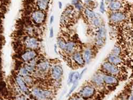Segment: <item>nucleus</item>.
I'll return each instance as SVG.
<instances>
[{
  "mask_svg": "<svg viewBox=\"0 0 133 100\" xmlns=\"http://www.w3.org/2000/svg\"><path fill=\"white\" fill-rule=\"evenodd\" d=\"M30 94L36 100H51L54 95L52 90L39 87H33L30 91Z\"/></svg>",
  "mask_w": 133,
  "mask_h": 100,
  "instance_id": "1",
  "label": "nucleus"
},
{
  "mask_svg": "<svg viewBox=\"0 0 133 100\" xmlns=\"http://www.w3.org/2000/svg\"><path fill=\"white\" fill-rule=\"evenodd\" d=\"M15 80L16 84L21 93L27 96L30 93L29 87L26 84L23 77L17 74L15 75Z\"/></svg>",
  "mask_w": 133,
  "mask_h": 100,
  "instance_id": "2",
  "label": "nucleus"
},
{
  "mask_svg": "<svg viewBox=\"0 0 133 100\" xmlns=\"http://www.w3.org/2000/svg\"><path fill=\"white\" fill-rule=\"evenodd\" d=\"M107 36V30L104 25H101L100 27L97 28L96 32L95 42L97 47H102L105 42Z\"/></svg>",
  "mask_w": 133,
  "mask_h": 100,
  "instance_id": "3",
  "label": "nucleus"
},
{
  "mask_svg": "<svg viewBox=\"0 0 133 100\" xmlns=\"http://www.w3.org/2000/svg\"><path fill=\"white\" fill-rule=\"evenodd\" d=\"M95 92V88L93 86L86 85L81 88L78 94L83 99H89L94 96Z\"/></svg>",
  "mask_w": 133,
  "mask_h": 100,
  "instance_id": "4",
  "label": "nucleus"
},
{
  "mask_svg": "<svg viewBox=\"0 0 133 100\" xmlns=\"http://www.w3.org/2000/svg\"><path fill=\"white\" fill-rule=\"evenodd\" d=\"M101 69L107 74L115 76L119 75L121 72V70L118 66L115 65L108 61L104 62L102 64Z\"/></svg>",
  "mask_w": 133,
  "mask_h": 100,
  "instance_id": "5",
  "label": "nucleus"
},
{
  "mask_svg": "<svg viewBox=\"0 0 133 100\" xmlns=\"http://www.w3.org/2000/svg\"><path fill=\"white\" fill-rule=\"evenodd\" d=\"M24 45L27 49L37 50L39 47V42L37 38L34 36H28L24 41Z\"/></svg>",
  "mask_w": 133,
  "mask_h": 100,
  "instance_id": "6",
  "label": "nucleus"
},
{
  "mask_svg": "<svg viewBox=\"0 0 133 100\" xmlns=\"http://www.w3.org/2000/svg\"><path fill=\"white\" fill-rule=\"evenodd\" d=\"M63 74V70L60 65L56 64L51 67L50 70V75L53 80H60Z\"/></svg>",
  "mask_w": 133,
  "mask_h": 100,
  "instance_id": "7",
  "label": "nucleus"
},
{
  "mask_svg": "<svg viewBox=\"0 0 133 100\" xmlns=\"http://www.w3.org/2000/svg\"><path fill=\"white\" fill-rule=\"evenodd\" d=\"M126 18V14L120 11L112 12L109 16L110 21L114 24L121 23L125 21Z\"/></svg>",
  "mask_w": 133,
  "mask_h": 100,
  "instance_id": "8",
  "label": "nucleus"
},
{
  "mask_svg": "<svg viewBox=\"0 0 133 100\" xmlns=\"http://www.w3.org/2000/svg\"><path fill=\"white\" fill-rule=\"evenodd\" d=\"M45 14L41 10H35L31 14V19L36 24L41 25L44 23L45 19Z\"/></svg>",
  "mask_w": 133,
  "mask_h": 100,
  "instance_id": "9",
  "label": "nucleus"
},
{
  "mask_svg": "<svg viewBox=\"0 0 133 100\" xmlns=\"http://www.w3.org/2000/svg\"><path fill=\"white\" fill-rule=\"evenodd\" d=\"M38 56L37 52L35 50L27 49L21 55V58L25 63H28Z\"/></svg>",
  "mask_w": 133,
  "mask_h": 100,
  "instance_id": "10",
  "label": "nucleus"
},
{
  "mask_svg": "<svg viewBox=\"0 0 133 100\" xmlns=\"http://www.w3.org/2000/svg\"><path fill=\"white\" fill-rule=\"evenodd\" d=\"M91 81L94 86L97 87H102L104 84L103 80V73L96 72L92 77Z\"/></svg>",
  "mask_w": 133,
  "mask_h": 100,
  "instance_id": "11",
  "label": "nucleus"
},
{
  "mask_svg": "<svg viewBox=\"0 0 133 100\" xmlns=\"http://www.w3.org/2000/svg\"><path fill=\"white\" fill-rule=\"evenodd\" d=\"M51 66L48 60H42L38 62L36 65V70L43 73H46L51 70Z\"/></svg>",
  "mask_w": 133,
  "mask_h": 100,
  "instance_id": "12",
  "label": "nucleus"
},
{
  "mask_svg": "<svg viewBox=\"0 0 133 100\" xmlns=\"http://www.w3.org/2000/svg\"><path fill=\"white\" fill-rule=\"evenodd\" d=\"M72 59L74 62L78 66H83L85 64L84 59L83 58V54L79 51H75L72 54Z\"/></svg>",
  "mask_w": 133,
  "mask_h": 100,
  "instance_id": "13",
  "label": "nucleus"
},
{
  "mask_svg": "<svg viewBox=\"0 0 133 100\" xmlns=\"http://www.w3.org/2000/svg\"><path fill=\"white\" fill-rule=\"evenodd\" d=\"M104 84L108 85H115L118 83V80L115 75L103 73Z\"/></svg>",
  "mask_w": 133,
  "mask_h": 100,
  "instance_id": "14",
  "label": "nucleus"
},
{
  "mask_svg": "<svg viewBox=\"0 0 133 100\" xmlns=\"http://www.w3.org/2000/svg\"><path fill=\"white\" fill-rule=\"evenodd\" d=\"M107 61L115 65L118 66L123 63V59L120 56L111 54L107 57Z\"/></svg>",
  "mask_w": 133,
  "mask_h": 100,
  "instance_id": "15",
  "label": "nucleus"
},
{
  "mask_svg": "<svg viewBox=\"0 0 133 100\" xmlns=\"http://www.w3.org/2000/svg\"><path fill=\"white\" fill-rule=\"evenodd\" d=\"M76 44L75 42L72 41H68V42H66V45L64 52L66 54L72 55L76 51Z\"/></svg>",
  "mask_w": 133,
  "mask_h": 100,
  "instance_id": "16",
  "label": "nucleus"
},
{
  "mask_svg": "<svg viewBox=\"0 0 133 100\" xmlns=\"http://www.w3.org/2000/svg\"><path fill=\"white\" fill-rule=\"evenodd\" d=\"M82 54L85 64H89L91 62L93 56L92 50L90 48H87L84 50Z\"/></svg>",
  "mask_w": 133,
  "mask_h": 100,
  "instance_id": "17",
  "label": "nucleus"
},
{
  "mask_svg": "<svg viewBox=\"0 0 133 100\" xmlns=\"http://www.w3.org/2000/svg\"><path fill=\"white\" fill-rule=\"evenodd\" d=\"M109 9L113 12L119 11L123 8V3L120 1L116 0V1H112L109 3L108 5Z\"/></svg>",
  "mask_w": 133,
  "mask_h": 100,
  "instance_id": "18",
  "label": "nucleus"
},
{
  "mask_svg": "<svg viewBox=\"0 0 133 100\" xmlns=\"http://www.w3.org/2000/svg\"><path fill=\"white\" fill-rule=\"evenodd\" d=\"M84 14L85 16L90 20H92V19L98 17V15L97 14L95 13L93 11L88 8H86L85 9Z\"/></svg>",
  "mask_w": 133,
  "mask_h": 100,
  "instance_id": "19",
  "label": "nucleus"
},
{
  "mask_svg": "<svg viewBox=\"0 0 133 100\" xmlns=\"http://www.w3.org/2000/svg\"><path fill=\"white\" fill-rule=\"evenodd\" d=\"M49 0H37V5L39 10H46L49 6Z\"/></svg>",
  "mask_w": 133,
  "mask_h": 100,
  "instance_id": "20",
  "label": "nucleus"
},
{
  "mask_svg": "<svg viewBox=\"0 0 133 100\" xmlns=\"http://www.w3.org/2000/svg\"><path fill=\"white\" fill-rule=\"evenodd\" d=\"M57 44L58 47L62 50V51H64L65 50V47L66 45V42L61 37H58L57 40Z\"/></svg>",
  "mask_w": 133,
  "mask_h": 100,
  "instance_id": "21",
  "label": "nucleus"
},
{
  "mask_svg": "<svg viewBox=\"0 0 133 100\" xmlns=\"http://www.w3.org/2000/svg\"><path fill=\"white\" fill-rule=\"evenodd\" d=\"M23 78H24L25 81L26 82V84L27 85V86L28 87H31L34 84V83H35L34 79V78H33V77H32L31 75V74L26 75Z\"/></svg>",
  "mask_w": 133,
  "mask_h": 100,
  "instance_id": "22",
  "label": "nucleus"
},
{
  "mask_svg": "<svg viewBox=\"0 0 133 100\" xmlns=\"http://www.w3.org/2000/svg\"><path fill=\"white\" fill-rule=\"evenodd\" d=\"M91 23L93 26L96 28H98L102 25V22L101 19L99 18V16L91 20Z\"/></svg>",
  "mask_w": 133,
  "mask_h": 100,
  "instance_id": "23",
  "label": "nucleus"
},
{
  "mask_svg": "<svg viewBox=\"0 0 133 100\" xmlns=\"http://www.w3.org/2000/svg\"><path fill=\"white\" fill-rule=\"evenodd\" d=\"M24 67L29 72L30 74L34 73L36 70V67L30 65L29 63H25L24 65Z\"/></svg>",
  "mask_w": 133,
  "mask_h": 100,
  "instance_id": "24",
  "label": "nucleus"
},
{
  "mask_svg": "<svg viewBox=\"0 0 133 100\" xmlns=\"http://www.w3.org/2000/svg\"><path fill=\"white\" fill-rule=\"evenodd\" d=\"M79 75L80 73L78 71L72 72V84L78 81L79 80Z\"/></svg>",
  "mask_w": 133,
  "mask_h": 100,
  "instance_id": "25",
  "label": "nucleus"
},
{
  "mask_svg": "<svg viewBox=\"0 0 133 100\" xmlns=\"http://www.w3.org/2000/svg\"><path fill=\"white\" fill-rule=\"evenodd\" d=\"M18 74L21 76H22L23 77H24L26 75H29L30 74L29 72L24 67H20L19 70H18Z\"/></svg>",
  "mask_w": 133,
  "mask_h": 100,
  "instance_id": "26",
  "label": "nucleus"
},
{
  "mask_svg": "<svg viewBox=\"0 0 133 100\" xmlns=\"http://www.w3.org/2000/svg\"><path fill=\"white\" fill-rule=\"evenodd\" d=\"M25 30L29 36H33L36 32L35 29L31 26H27Z\"/></svg>",
  "mask_w": 133,
  "mask_h": 100,
  "instance_id": "27",
  "label": "nucleus"
},
{
  "mask_svg": "<svg viewBox=\"0 0 133 100\" xmlns=\"http://www.w3.org/2000/svg\"><path fill=\"white\" fill-rule=\"evenodd\" d=\"M121 52V48L119 46L116 45L113 48L112 51H111V54L116 55H118V56H120Z\"/></svg>",
  "mask_w": 133,
  "mask_h": 100,
  "instance_id": "28",
  "label": "nucleus"
},
{
  "mask_svg": "<svg viewBox=\"0 0 133 100\" xmlns=\"http://www.w3.org/2000/svg\"><path fill=\"white\" fill-rule=\"evenodd\" d=\"M78 84H79V82L77 81V82H76V83H74V84H73L72 85V86L71 87V88H70V89L69 93L67 94V95H66V97H69V96L74 92V91L76 90V88H77V87H78Z\"/></svg>",
  "mask_w": 133,
  "mask_h": 100,
  "instance_id": "29",
  "label": "nucleus"
},
{
  "mask_svg": "<svg viewBox=\"0 0 133 100\" xmlns=\"http://www.w3.org/2000/svg\"><path fill=\"white\" fill-rule=\"evenodd\" d=\"M15 100H31L27 95L24 94H18L15 97Z\"/></svg>",
  "mask_w": 133,
  "mask_h": 100,
  "instance_id": "30",
  "label": "nucleus"
},
{
  "mask_svg": "<svg viewBox=\"0 0 133 100\" xmlns=\"http://www.w3.org/2000/svg\"><path fill=\"white\" fill-rule=\"evenodd\" d=\"M99 11H100V12L102 14H104L105 11V4L104 2V0H101L100 5H99Z\"/></svg>",
  "mask_w": 133,
  "mask_h": 100,
  "instance_id": "31",
  "label": "nucleus"
},
{
  "mask_svg": "<svg viewBox=\"0 0 133 100\" xmlns=\"http://www.w3.org/2000/svg\"><path fill=\"white\" fill-rule=\"evenodd\" d=\"M74 5H75V8H76L77 10H79V11L82 10V9H83V5H82V4L80 2H77L74 4Z\"/></svg>",
  "mask_w": 133,
  "mask_h": 100,
  "instance_id": "32",
  "label": "nucleus"
},
{
  "mask_svg": "<svg viewBox=\"0 0 133 100\" xmlns=\"http://www.w3.org/2000/svg\"><path fill=\"white\" fill-rule=\"evenodd\" d=\"M72 72H71L69 73L68 75V79H67V84L68 85L72 84Z\"/></svg>",
  "mask_w": 133,
  "mask_h": 100,
  "instance_id": "33",
  "label": "nucleus"
},
{
  "mask_svg": "<svg viewBox=\"0 0 133 100\" xmlns=\"http://www.w3.org/2000/svg\"><path fill=\"white\" fill-rule=\"evenodd\" d=\"M49 37L50 38H52L54 37V29L53 27H51L49 30Z\"/></svg>",
  "mask_w": 133,
  "mask_h": 100,
  "instance_id": "34",
  "label": "nucleus"
},
{
  "mask_svg": "<svg viewBox=\"0 0 133 100\" xmlns=\"http://www.w3.org/2000/svg\"><path fill=\"white\" fill-rule=\"evenodd\" d=\"M69 100H84V99L80 96H74L70 98Z\"/></svg>",
  "mask_w": 133,
  "mask_h": 100,
  "instance_id": "35",
  "label": "nucleus"
},
{
  "mask_svg": "<svg viewBox=\"0 0 133 100\" xmlns=\"http://www.w3.org/2000/svg\"><path fill=\"white\" fill-rule=\"evenodd\" d=\"M87 70V68H84V69L81 71V72L80 73V75H79V80H81V79L82 78L83 75H84V74L86 72Z\"/></svg>",
  "mask_w": 133,
  "mask_h": 100,
  "instance_id": "36",
  "label": "nucleus"
},
{
  "mask_svg": "<svg viewBox=\"0 0 133 100\" xmlns=\"http://www.w3.org/2000/svg\"><path fill=\"white\" fill-rule=\"evenodd\" d=\"M54 52L56 54H57V55L59 54V52L58 51V46H57V44H54Z\"/></svg>",
  "mask_w": 133,
  "mask_h": 100,
  "instance_id": "37",
  "label": "nucleus"
},
{
  "mask_svg": "<svg viewBox=\"0 0 133 100\" xmlns=\"http://www.w3.org/2000/svg\"><path fill=\"white\" fill-rule=\"evenodd\" d=\"M54 20V17L53 15H52V16H51V17L50 18V25H52L53 23Z\"/></svg>",
  "mask_w": 133,
  "mask_h": 100,
  "instance_id": "38",
  "label": "nucleus"
},
{
  "mask_svg": "<svg viewBox=\"0 0 133 100\" xmlns=\"http://www.w3.org/2000/svg\"><path fill=\"white\" fill-rule=\"evenodd\" d=\"M127 100H133V94H130V95L128 96Z\"/></svg>",
  "mask_w": 133,
  "mask_h": 100,
  "instance_id": "39",
  "label": "nucleus"
},
{
  "mask_svg": "<svg viewBox=\"0 0 133 100\" xmlns=\"http://www.w3.org/2000/svg\"><path fill=\"white\" fill-rule=\"evenodd\" d=\"M58 3H58V4H59V8L60 9H61L62 8V2H60V1H59Z\"/></svg>",
  "mask_w": 133,
  "mask_h": 100,
  "instance_id": "40",
  "label": "nucleus"
},
{
  "mask_svg": "<svg viewBox=\"0 0 133 100\" xmlns=\"http://www.w3.org/2000/svg\"><path fill=\"white\" fill-rule=\"evenodd\" d=\"M106 2H111L112 1H116V0H105Z\"/></svg>",
  "mask_w": 133,
  "mask_h": 100,
  "instance_id": "41",
  "label": "nucleus"
},
{
  "mask_svg": "<svg viewBox=\"0 0 133 100\" xmlns=\"http://www.w3.org/2000/svg\"><path fill=\"white\" fill-rule=\"evenodd\" d=\"M131 94H133V85L131 88Z\"/></svg>",
  "mask_w": 133,
  "mask_h": 100,
  "instance_id": "42",
  "label": "nucleus"
},
{
  "mask_svg": "<svg viewBox=\"0 0 133 100\" xmlns=\"http://www.w3.org/2000/svg\"><path fill=\"white\" fill-rule=\"evenodd\" d=\"M75 1H77V2H78V1H79V0H75Z\"/></svg>",
  "mask_w": 133,
  "mask_h": 100,
  "instance_id": "43",
  "label": "nucleus"
},
{
  "mask_svg": "<svg viewBox=\"0 0 133 100\" xmlns=\"http://www.w3.org/2000/svg\"><path fill=\"white\" fill-rule=\"evenodd\" d=\"M0 100H2V99L1 97H0Z\"/></svg>",
  "mask_w": 133,
  "mask_h": 100,
  "instance_id": "44",
  "label": "nucleus"
},
{
  "mask_svg": "<svg viewBox=\"0 0 133 100\" xmlns=\"http://www.w3.org/2000/svg\"><path fill=\"white\" fill-rule=\"evenodd\" d=\"M89 1H91V0H89Z\"/></svg>",
  "mask_w": 133,
  "mask_h": 100,
  "instance_id": "45",
  "label": "nucleus"
}]
</instances>
